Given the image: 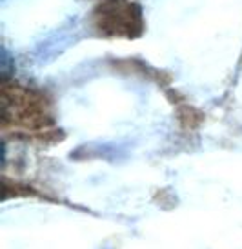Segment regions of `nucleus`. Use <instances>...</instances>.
<instances>
[{
    "instance_id": "1",
    "label": "nucleus",
    "mask_w": 242,
    "mask_h": 249,
    "mask_svg": "<svg viewBox=\"0 0 242 249\" xmlns=\"http://www.w3.org/2000/svg\"><path fill=\"white\" fill-rule=\"evenodd\" d=\"M9 73H11V68H9V55H7L6 49H2V78L7 80Z\"/></svg>"
}]
</instances>
